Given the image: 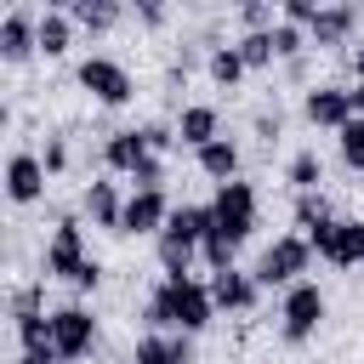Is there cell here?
<instances>
[{
    "label": "cell",
    "instance_id": "obj_1",
    "mask_svg": "<svg viewBox=\"0 0 364 364\" xmlns=\"http://www.w3.org/2000/svg\"><path fill=\"white\" fill-rule=\"evenodd\" d=\"M210 313H216V301H210V284H199V279H165L148 296V324L154 330L193 336V330L210 324Z\"/></svg>",
    "mask_w": 364,
    "mask_h": 364
},
{
    "label": "cell",
    "instance_id": "obj_2",
    "mask_svg": "<svg viewBox=\"0 0 364 364\" xmlns=\"http://www.w3.org/2000/svg\"><path fill=\"white\" fill-rule=\"evenodd\" d=\"M210 222H216L222 239L245 245L250 228H256V188H250V182H222L216 199H210Z\"/></svg>",
    "mask_w": 364,
    "mask_h": 364
},
{
    "label": "cell",
    "instance_id": "obj_3",
    "mask_svg": "<svg viewBox=\"0 0 364 364\" xmlns=\"http://www.w3.org/2000/svg\"><path fill=\"white\" fill-rule=\"evenodd\" d=\"M307 262H313V245L301 239V233H284V239H273L267 250H262V262H256V284H301V273H307Z\"/></svg>",
    "mask_w": 364,
    "mask_h": 364
},
{
    "label": "cell",
    "instance_id": "obj_4",
    "mask_svg": "<svg viewBox=\"0 0 364 364\" xmlns=\"http://www.w3.org/2000/svg\"><path fill=\"white\" fill-rule=\"evenodd\" d=\"M318 318H324V290L318 284H290L284 290V307H279V330H284V341H307L313 330H318Z\"/></svg>",
    "mask_w": 364,
    "mask_h": 364
},
{
    "label": "cell",
    "instance_id": "obj_5",
    "mask_svg": "<svg viewBox=\"0 0 364 364\" xmlns=\"http://www.w3.org/2000/svg\"><path fill=\"white\" fill-rule=\"evenodd\" d=\"M80 85H85L97 102H108V108H119V102H131V97H136V85H131L125 63H114V57H85V63H80Z\"/></svg>",
    "mask_w": 364,
    "mask_h": 364
},
{
    "label": "cell",
    "instance_id": "obj_6",
    "mask_svg": "<svg viewBox=\"0 0 364 364\" xmlns=\"http://www.w3.org/2000/svg\"><path fill=\"white\" fill-rule=\"evenodd\" d=\"M307 245L330 267H358L364 262V222H324L318 233H307Z\"/></svg>",
    "mask_w": 364,
    "mask_h": 364
},
{
    "label": "cell",
    "instance_id": "obj_7",
    "mask_svg": "<svg viewBox=\"0 0 364 364\" xmlns=\"http://www.w3.org/2000/svg\"><path fill=\"white\" fill-rule=\"evenodd\" d=\"M91 341H97V318L85 307H57L51 313V347H57V358H85Z\"/></svg>",
    "mask_w": 364,
    "mask_h": 364
},
{
    "label": "cell",
    "instance_id": "obj_8",
    "mask_svg": "<svg viewBox=\"0 0 364 364\" xmlns=\"http://www.w3.org/2000/svg\"><path fill=\"white\" fill-rule=\"evenodd\" d=\"M85 262H91V256H85L80 222H74V216H63V222H57V233H51V245H46V273H57V279H68V284H74V273H80Z\"/></svg>",
    "mask_w": 364,
    "mask_h": 364
},
{
    "label": "cell",
    "instance_id": "obj_9",
    "mask_svg": "<svg viewBox=\"0 0 364 364\" xmlns=\"http://www.w3.org/2000/svg\"><path fill=\"white\" fill-rule=\"evenodd\" d=\"M165 222H171L165 193H159V188H136V193L125 199V222H119V233H165Z\"/></svg>",
    "mask_w": 364,
    "mask_h": 364
},
{
    "label": "cell",
    "instance_id": "obj_10",
    "mask_svg": "<svg viewBox=\"0 0 364 364\" xmlns=\"http://www.w3.org/2000/svg\"><path fill=\"white\" fill-rule=\"evenodd\" d=\"M28 51H40V17H28L23 6L0 17V57L6 63H23Z\"/></svg>",
    "mask_w": 364,
    "mask_h": 364
},
{
    "label": "cell",
    "instance_id": "obj_11",
    "mask_svg": "<svg viewBox=\"0 0 364 364\" xmlns=\"http://www.w3.org/2000/svg\"><path fill=\"white\" fill-rule=\"evenodd\" d=\"M46 193V165L34 154H11L6 159V199L11 205H34Z\"/></svg>",
    "mask_w": 364,
    "mask_h": 364
},
{
    "label": "cell",
    "instance_id": "obj_12",
    "mask_svg": "<svg viewBox=\"0 0 364 364\" xmlns=\"http://www.w3.org/2000/svg\"><path fill=\"white\" fill-rule=\"evenodd\" d=\"M301 114H307L313 125L341 131V125L353 119V102H347V91H341V85H313V91H307V102H301Z\"/></svg>",
    "mask_w": 364,
    "mask_h": 364
},
{
    "label": "cell",
    "instance_id": "obj_13",
    "mask_svg": "<svg viewBox=\"0 0 364 364\" xmlns=\"http://www.w3.org/2000/svg\"><path fill=\"white\" fill-rule=\"evenodd\" d=\"M102 159H108V171L136 176V171L154 159V148H148V136H142V131H114V136H108V148H102Z\"/></svg>",
    "mask_w": 364,
    "mask_h": 364
},
{
    "label": "cell",
    "instance_id": "obj_14",
    "mask_svg": "<svg viewBox=\"0 0 364 364\" xmlns=\"http://www.w3.org/2000/svg\"><path fill=\"white\" fill-rule=\"evenodd\" d=\"M210 301L228 307V313H250V307H256V273H239V267L216 273V279H210Z\"/></svg>",
    "mask_w": 364,
    "mask_h": 364
},
{
    "label": "cell",
    "instance_id": "obj_15",
    "mask_svg": "<svg viewBox=\"0 0 364 364\" xmlns=\"http://www.w3.org/2000/svg\"><path fill=\"white\" fill-rule=\"evenodd\" d=\"M131 364H193V341L188 336H142L136 341V353H131Z\"/></svg>",
    "mask_w": 364,
    "mask_h": 364
},
{
    "label": "cell",
    "instance_id": "obj_16",
    "mask_svg": "<svg viewBox=\"0 0 364 364\" xmlns=\"http://www.w3.org/2000/svg\"><path fill=\"white\" fill-rule=\"evenodd\" d=\"M85 210H91V222L108 228V233H119V222H125V199H119L114 182H91V188H85Z\"/></svg>",
    "mask_w": 364,
    "mask_h": 364
},
{
    "label": "cell",
    "instance_id": "obj_17",
    "mask_svg": "<svg viewBox=\"0 0 364 364\" xmlns=\"http://www.w3.org/2000/svg\"><path fill=\"white\" fill-rule=\"evenodd\" d=\"M176 142H188L193 154H199L205 142H216V108H210V102L182 108V119H176Z\"/></svg>",
    "mask_w": 364,
    "mask_h": 364
},
{
    "label": "cell",
    "instance_id": "obj_18",
    "mask_svg": "<svg viewBox=\"0 0 364 364\" xmlns=\"http://www.w3.org/2000/svg\"><path fill=\"white\" fill-rule=\"evenodd\" d=\"M199 171L222 188V182H239V148L228 142V136H216V142H205L199 148Z\"/></svg>",
    "mask_w": 364,
    "mask_h": 364
},
{
    "label": "cell",
    "instance_id": "obj_19",
    "mask_svg": "<svg viewBox=\"0 0 364 364\" xmlns=\"http://www.w3.org/2000/svg\"><path fill=\"white\" fill-rule=\"evenodd\" d=\"M210 228H216V222H210V205H176V210H171V222H165V239L199 245Z\"/></svg>",
    "mask_w": 364,
    "mask_h": 364
},
{
    "label": "cell",
    "instance_id": "obj_20",
    "mask_svg": "<svg viewBox=\"0 0 364 364\" xmlns=\"http://www.w3.org/2000/svg\"><path fill=\"white\" fill-rule=\"evenodd\" d=\"M353 23H358L353 6H318V17H313V46H341V40L353 34Z\"/></svg>",
    "mask_w": 364,
    "mask_h": 364
},
{
    "label": "cell",
    "instance_id": "obj_21",
    "mask_svg": "<svg viewBox=\"0 0 364 364\" xmlns=\"http://www.w3.org/2000/svg\"><path fill=\"white\" fill-rule=\"evenodd\" d=\"M68 17H74L80 28L102 34V28H114V23H119V6H114V0H68Z\"/></svg>",
    "mask_w": 364,
    "mask_h": 364
},
{
    "label": "cell",
    "instance_id": "obj_22",
    "mask_svg": "<svg viewBox=\"0 0 364 364\" xmlns=\"http://www.w3.org/2000/svg\"><path fill=\"white\" fill-rule=\"evenodd\" d=\"M68 40H74L68 11H40V51H46V57H63V51H68Z\"/></svg>",
    "mask_w": 364,
    "mask_h": 364
},
{
    "label": "cell",
    "instance_id": "obj_23",
    "mask_svg": "<svg viewBox=\"0 0 364 364\" xmlns=\"http://www.w3.org/2000/svg\"><path fill=\"white\" fill-rule=\"evenodd\" d=\"M324 222H336V216H330V205H324V193H296V228H301V239H307V233H318Z\"/></svg>",
    "mask_w": 364,
    "mask_h": 364
},
{
    "label": "cell",
    "instance_id": "obj_24",
    "mask_svg": "<svg viewBox=\"0 0 364 364\" xmlns=\"http://www.w3.org/2000/svg\"><path fill=\"white\" fill-rule=\"evenodd\" d=\"M193 250H199V245H182V239H165V233H159V267H165V279H188Z\"/></svg>",
    "mask_w": 364,
    "mask_h": 364
},
{
    "label": "cell",
    "instance_id": "obj_25",
    "mask_svg": "<svg viewBox=\"0 0 364 364\" xmlns=\"http://www.w3.org/2000/svg\"><path fill=\"white\" fill-rule=\"evenodd\" d=\"M205 68H210L216 85H233V80L245 74V57H239V46H216V51L205 57Z\"/></svg>",
    "mask_w": 364,
    "mask_h": 364
},
{
    "label": "cell",
    "instance_id": "obj_26",
    "mask_svg": "<svg viewBox=\"0 0 364 364\" xmlns=\"http://www.w3.org/2000/svg\"><path fill=\"white\" fill-rule=\"evenodd\" d=\"M290 182H296V193H318L324 165H318V154H313V148H301V154L290 159Z\"/></svg>",
    "mask_w": 364,
    "mask_h": 364
},
{
    "label": "cell",
    "instance_id": "obj_27",
    "mask_svg": "<svg viewBox=\"0 0 364 364\" xmlns=\"http://www.w3.org/2000/svg\"><path fill=\"white\" fill-rule=\"evenodd\" d=\"M336 136H341V165L347 171H364V119H347Z\"/></svg>",
    "mask_w": 364,
    "mask_h": 364
},
{
    "label": "cell",
    "instance_id": "obj_28",
    "mask_svg": "<svg viewBox=\"0 0 364 364\" xmlns=\"http://www.w3.org/2000/svg\"><path fill=\"white\" fill-rule=\"evenodd\" d=\"M239 57H245V68H267L273 63V28L267 34H245L239 40Z\"/></svg>",
    "mask_w": 364,
    "mask_h": 364
},
{
    "label": "cell",
    "instance_id": "obj_29",
    "mask_svg": "<svg viewBox=\"0 0 364 364\" xmlns=\"http://www.w3.org/2000/svg\"><path fill=\"white\" fill-rule=\"evenodd\" d=\"M301 46H307V40H301V28H296V23H279V28H273V57H290V63H296V57H301Z\"/></svg>",
    "mask_w": 364,
    "mask_h": 364
},
{
    "label": "cell",
    "instance_id": "obj_30",
    "mask_svg": "<svg viewBox=\"0 0 364 364\" xmlns=\"http://www.w3.org/2000/svg\"><path fill=\"white\" fill-rule=\"evenodd\" d=\"M239 17H245V28H250V34H267V28H279L267 0H250V6H239Z\"/></svg>",
    "mask_w": 364,
    "mask_h": 364
},
{
    "label": "cell",
    "instance_id": "obj_31",
    "mask_svg": "<svg viewBox=\"0 0 364 364\" xmlns=\"http://www.w3.org/2000/svg\"><path fill=\"white\" fill-rule=\"evenodd\" d=\"M279 17H284V23H296V28H313L318 6H313V0H284V6H279Z\"/></svg>",
    "mask_w": 364,
    "mask_h": 364
},
{
    "label": "cell",
    "instance_id": "obj_32",
    "mask_svg": "<svg viewBox=\"0 0 364 364\" xmlns=\"http://www.w3.org/2000/svg\"><path fill=\"white\" fill-rule=\"evenodd\" d=\"M131 182H136V188H159V182H165V165H159V159H148V165H142Z\"/></svg>",
    "mask_w": 364,
    "mask_h": 364
},
{
    "label": "cell",
    "instance_id": "obj_33",
    "mask_svg": "<svg viewBox=\"0 0 364 364\" xmlns=\"http://www.w3.org/2000/svg\"><path fill=\"white\" fill-rule=\"evenodd\" d=\"M40 165H46V171H63V165H68V148H63V142L51 136V142H46V159H40Z\"/></svg>",
    "mask_w": 364,
    "mask_h": 364
},
{
    "label": "cell",
    "instance_id": "obj_34",
    "mask_svg": "<svg viewBox=\"0 0 364 364\" xmlns=\"http://www.w3.org/2000/svg\"><path fill=\"white\" fill-rule=\"evenodd\" d=\"M97 279H102V267H97V256H91V262L74 273V290H97Z\"/></svg>",
    "mask_w": 364,
    "mask_h": 364
},
{
    "label": "cell",
    "instance_id": "obj_35",
    "mask_svg": "<svg viewBox=\"0 0 364 364\" xmlns=\"http://www.w3.org/2000/svg\"><path fill=\"white\" fill-rule=\"evenodd\" d=\"M142 136H148V148H154V154H159V148H171V142H176V136H171V131H165V125H142Z\"/></svg>",
    "mask_w": 364,
    "mask_h": 364
},
{
    "label": "cell",
    "instance_id": "obj_36",
    "mask_svg": "<svg viewBox=\"0 0 364 364\" xmlns=\"http://www.w3.org/2000/svg\"><path fill=\"white\" fill-rule=\"evenodd\" d=\"M17 364H63V358H57V347H46V353H17Z\"/></svg>",
    "mask_w": 364,
    "mask_h": 364
},
{
    "label": "cell",
    "instance_id": "obj_37",
    "mask_svg": "<svg viewBox=\"0 0 364 364\" xmlns=\"http://www.w3.org/2000/svg\"><path fill=\"white\" fill-rule=\"evenodd\" d=\"M136 11H142V23H165V6H159V0H142Z\"/></svg>",
    "mask_w": 364,
    "mask_h": 364
},
{
    "label": "cell",
    "instance_id": "obj_38",
    "mask_svg": "<svg viewBox=\"0 0 364 364\" xmlns=\"http://www.w3.org/2000/svg\"><path fill=\"white\" fill-rule=\"evenodd\" d=\"M256 131H262V136L273 142V136H279V114H262V119H256Z\"/></svg>",
    "mask_w": 364,
    "mask_h": 364
},
{
    "label": "cell",
    "instance_id": "obj_39",
    "mask_svg": "<svg viewBox=\"0 0 364 364\" xmlns=\"http://www.w3.org/2000/svg\"><path fill=\"white\" fill-rule=\"evenodd\" d=\"M347 102H353V119H364V80H358V85L347 91Z\"/></svg>",
    "mask_w": 364,
    "mask_h": 364
},
{
    "label": "cell",
    "instance_id": "obj_40",
    "mask_svg": "<svg viewBox=\"0 0 364 364\" xmlns=\"http://www.w3.org/2000/svg\"><path fill=\"white\" fill-rule=\"evenodd\" d=\"M353 68H358V80H364V46H353Z\"/></svg>",
    "mask_w": 364,
    "mask_h": 364
}]
</instances>
